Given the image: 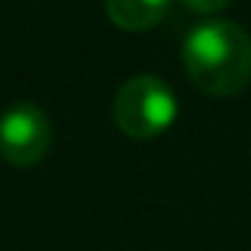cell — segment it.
Instances as JSON below:
<instances>
[{
	"instance_id": "obj_3",
	"label": "cell",
	"mask_w": 251,
	"mask_h": 251,
	"mask_svg": "<svg viewBox=\"0 0 251 251\" xmlns=\"http://www.w3.org/2000/svg\"><path fill=\"white\" fill-rule=\"evenodd\" d=\"M50 139L48 112L33 100H18L0 115V157L18 169L36 166L48 154Z\"/></svg>"
},
{
	"instance_id": "obj_5",
	"label": "cell",
	"mask_w": 251,
	"mask_h": 251,
	"mask_svg": "<svg viewBox=\"0 0 251 251\" xmlns=\"http://www.w3.org/2000/svg\"><path fill=\"white\" fill-rule=\"evenodd\" d=\"M183 3L189 6V9H195V12H204V15H210V12H219V9H225L230 0H183Z\"/></svg>"
},
{
	"instance_id": "obj_2",
	"label": "cell",
	"mask_w": 251,
	"mask_h": 251,
	"mask_svg": "<svg viewBox=\"0 0 251 251\" xmlns=\"http://www.w3.org/2000/svg\"><path fill=\"white\" fill-rule=\"evenodd\" d=\"M112 118L121 133L130 139H151L166 133L177 121L175 89L154 74H139L124 80L112 100Z\"/></svg>"
},
{
	"instance_id": "obj_4",
	"label": "cell",
	"mask_w": 251,
	"mask_h": 251,
	"mask_svg": "<svg viewBox=\"0 0 251 251\" xmlns=\"http://www.w3.org/2000/svg\"><path fill=\"white\" fill-rule=\"evenodd\" d=\"M172 0H103L106 15L124 30H148L163 21Z\"/></svg>"
},
{
	"instance_id": "obj_1",
	"label": "cell",
	"mask_w": 251,
	"mask_h": 251,
	"mask_svg": "<svg viewBox=\"0 0 251 251\" xmlns=\"http://www.w3.org/2000/svg\"><path fill=\"white\" fill-rule=\"evenodd\" d=\"M183 65L210 95H236L251 80V36L227 18H207L183 39Z\"/></svg>"
}]
</instances>
